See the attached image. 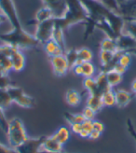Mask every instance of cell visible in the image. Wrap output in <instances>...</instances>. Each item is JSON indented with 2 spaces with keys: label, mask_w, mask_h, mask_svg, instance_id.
<instances>
[{
  "label": "cell",
  "mask_w": 136,
  "mask_h": 153,
  "mask_svg": "<svg viewBox=\"0 0 136 153\" xmlns=\"http://www.w3.org/2000/svg\"><path fill=\"white\" fill-rule=\"evenodd\" d=\"M88 18V11L80 0H66L65 13L62 18H55V25L65 31L72 25L84 24Z\"/></svg>",
  "instance_id": "cell-1"
},
{
  "label": "cell",
  "mask_w": 136,
  "mask_h": 153,
  "mask_svg": "<svg viewBox=\"0 0 136 153\" xmlns=\"http://www.w3.org/2000/svg\"><path fill=\"white\" fill-rule=\"evenodd\" d=\"M0 40L4 42V44L11 45L20 50L35 49L41 45L34 35L29 34L24 29L20 30V31L11 30L10 32L1 34Z\"/></svg>",
  "instance_id": "cell-2"
},
{
  "label": "cell",
  "mask_w": 136,
  "mask_h": 153,
  "mask_svg": "<svg viewBox=\"0 0 136 153\" xmlns=\"http://www.w3.org/2000/svg\"><path fill=\"white\" fill-rule=\"evenodd\" d=\"M6 134L10 147L13 149H17L28 138L24 122L20 118H13L9 120Z\"/></svg>",
  "instance_id": "cell-3"
},
{
  "label": "cell",
  "mask_w": 136,
  "mask_h": 153,
  "mask_svg": "<svg viewBox=\"0 0 136 153\" xmlns=\"http://www.w3.org/2000/svg\"><path fill=\"white\" fill-rule=\"evenodd\" d=\"M0 10L6 16L7 22L11 25V30L20 31L24 29L13 0H0Z\"/></svg>",
  "instance_id": "cell-4"
},
{
  "label": "cell",
  "mask_w": 136,
  "mask_h": 153,
  "mask_svg": "<svg viewBox=\"0 0 136 153\" xmlns=\"http://www.w3.org/2000/svg\"><path fill=\"white\" fill-rule=\"evenodd\" d=\"M9 94L12 100V103H16L18 105L24 108H32L35 106V99L26 94L21 87L11 85L7 88Z\"/></svg>",
  "instance_id": "cell-5"
},
{
  "label": "cell",
  "mask_w": 136,
  "mask_h": 153,
  "mask_svg": "<svg viewBox=\"0 0 136 153\" xmlns=\"http://www.w3.org/2000/svg\"><path fill=\"white\" fill-rule=\"evenodd\" d=\"M54 28H55V18H50L47 21H44L36 25L35 32L34 36L41 45H44L52 38Z\"/></svg>",
  "instance_id": "cell-6"
},
{
  "label": "cell",
  "mask_w": 136,
  "mask_h": 153,
  "mask_svg": "<svg viewBox=\"0 0 136 153\" xmlns=\"http://www.w3.org/2000/svg\"><path fill=\"white\" fill-rule=\"evenodd\" d=\"M46 136H40L38 138H27L16 149L19 153H39L43 141Z\"/></svg>",
  "instance_id": "cell-7"
},
{
  "label": "cell",
  "mask_w": 136,
  "mask_h": 153,
  "mask_svg": "<svg viewBox=\"0 0 136 153\" xmlns=\"http://www.w3.org/2000/svg\"><path fill=\"white\" fill-rule=\"evenodd\" d=\"M50 64H51L52 69H53V73L55 76H63L67 73L68 70H69L67 60L64 54L50 57Z\"/></svg>",
  "instance_id": "cell-8"
},
{
  "label": "cell",
  "mask_w": 136,
  "mask_h": 153,
  "mask_svg": "<svg viewBox=\"0 0 136 153\" xmlns=\"http://www.w3.org/2000/svg\"><path fill=\"white\" fill-rule=\"evenodd\" d=\"M118 50L122 52H129L136 49V39L126 33H121L117 38Z\"/></svg>",
  "instance_id": "cell-9"
},
{
  "label": "cell",
  "mask_w": 136,
  "mask_h": 153,
  "mask_svg": "<svg viewBox=\"0 0 136 153\" xmlns=\"http://www.w3.org/2000/svg\"><path fill=\"white\" fill-rule=\"evenodd\" d=\"M43 5L49 7L54 18H62L66 10V0H42Z\"/></svg>",
  "instance_id": "cell-10"
},
{
  "label": "cell",
  "mask_w": 136,
  "mask_h": 153,
  "mask_svg": "<svg viewBox=\"0 0 136 153\" xmlns=\"http://www.w3.org/2000/svg\"><path fill=\"white\" fill-rule=\"evenodd\" d=\"M118 14L125 21H136V0H128L125 3L120 5L118 7Z\"/></svg>",
  "instance_id": "cell-11"
},
{
  "label": "cell",
  "mask_w": 136,
  "mask_h": 153,
  "mask_svg": "<svg viewBox=\"0 0 136 153\" xmlns=\"http://www.w3.org/2000/svg\"><path fill=\"white\" fill-rule=\"evenodd\" d=\"M10 59L12 63V70H14L15 72H21V70H24L26 60L21 50L20 49L15 50L10 56Z\"/></svg>",
  "instance_id": "cell-12"
},
{
  "label": "cell",
  "mask_w": 136,
  "mask_h": 153,
  "mask_svg": "<svg viewBox=\"0 0 136 153\" xmlns=\"http://www.w3.org/2000/svg\"><path fill=\"white\" fill-rule=\"evenodd\" d=\"M41 150L47 151L50 153H57V152H62L63 151V145L60 144L53 135L46 136L43 141Z\"/></svg>",
  "instance_id": "cell-13"
},
{
  "label": "cell",
  "mask_w": 136,
  "mask_h": 153,
  "mask_svg": "<svg viewBox=\"0 0 136 153\" xmlns=\"http://www.w3.org/2000/svg\"><path fill=\"white\" fill-rule=\"evenodd\" d=\"M44 51L47 53V55L50 58L53 56H58V55H62L64 54V49L60 46L53 38H51L50 40L46 42L44 45Z\"/></svg>",
  "instance_id": "cell-14"
},
{
  "label": "cell",
  "mask_w": 136,
  "mask_h": 153,
  "mask_svg": "<svg viewBox=\"0 0 136 153\" xmlns=\"http://www.w3.org/2000/svg\"><path fill=\"white\" fill-rule=\"evenodd\" d=\"M95 80H96V84H97V94L99 96H102L105 91H107L112 89L107 81L105 72L100 71L98 76L95 78Z\"/></svg>",
  "instance_id": "cell-15"
},
{
  "label": "cell",
  "mask_w": 136,
  "mask_h": 153,
  "mask_svg": "<svg viewBox=\"0 0 136 153\" xmlns=\"http://www.w3.org/2000/svg\"><path fill=\"white\" fill-rule=\"evenodd\" d=\"M116 97V105L120 108H123L130 104L132 99V95L131 93L125 90H117L115 91Z\"/></svg>",
  "instance_id": "cell-16"
},
{
  "label": "cell",
  "mask_w": 136,
  "mask_h": 153,
  "mask_svg": "<svg viewBox=\"0 0 136 153\" xmlns=\"http://www.w3.org/2000/svg\"><path fill=\"white\" fill-rule=\"evenodd\" d=\"M65 102L71 106H78L81 103V95L74 89L68 90L65 94Z\"/></svg>",
  "instance_id": "cell-17"
},
{
  "label": "cell",
  "mask_w": 136,
  "mask_h": 153,
  "mask_svg": "<svg viewBox=\"0 0 136 153\" xmlns=\"http://www.w3.org/2000/svg\"><path fill=\"white\" fill-rule=\"evenodd\" d=\"M87 106L93 109L95 112L100 111L104 106L103 100H102V96L95 95V94H89L87 99Z\"/></svg>",
  "instance_id": "cell-18"
},
{
  "label": "cell",
  "mask_w": 136,
  "mask_h": 153,
  "mask_svg": "<svg viewBox=\"0 0 136 153\" xmlns=\"http://www.w3.org/2000/svg\"><path fill=\"white\" fill-rule=\"evenodd\" d=\"M50 18H54L51 10L49 9V7L43 6L41 9L38 10V11L35 13V19H34V22L36 25L37 24H39V22H42L44 21H47V20H49Z\"/></svg>",
  "instance_id": "cell-19"
},
{
  "label": "cell",
  "mask_w": 136,
  "mask_h": 153,
  "mask_svg": "<svg viewBox=\"0 0 136 153\" xmlns=\"http://www.w3.org/2000/svg\"><path fill=\"white\" fill-rule=\"evenodd\" d=\"M52 135H53V137L60 144H62L64 146L70 138V131L68 130V128L63 126V127H60Z\"/></svg>",
  "instance_id": "cell-20"
},
{
  "label": "cell",
  "mask_w": 136,
  "mask_h": 153,
  "mask_svg": "<svg viewBox=\"0 0 136 153\" xmlns=\"http://www.w3.org/2000/svg\"><path fill=\"white\" fill-rule=\"evenodd\" d=\"M100 49H101V51H111V52H116V51H118L116 39H114V38L107 37V36H105L103 39L101 41Z\"/></svg>",
  "instance_id": "cell-21"
},
{
  "label": "cell",
  "mask_w": 136,
  "mask_h": 153,
  "mask_svg": "<svg viewBox=\"0 0 136 153\" xmlns=\"http://www.w3.org/2000/svg\"><path fill=\"white\" fill-rule=\"evenodd\" d=\"M105 75H106L107 81L111 88L118 86L123 80V75H120L114 70H109L107 72H105Z\"/></svg>",
  "instance_id": "cell-22"
},
{
  "label": "cell",
  "mask_w": 136,
  "mask_h": 153,
  "mask_svg": "<svg viewBox=\"0 0 136 153\" xmlns=\"http://www.w3.org/2000/svg\"><path fill=\"white\" fill-rule=\"evenodd\" d=\"M78 60L77 65H82L84 62H90L93 58V53L89 48H81L78 50Z\"/></svg>",
  "instance_id": "cell-23"
},
{
  "label": "cell",
  "mask_w": 136,
  "mask_h": 153,
  "mask_svg": "<svg viewBox=\"0 0 136 153\" xmlns=\"http://www.w3.org/2000/svg\"><path fill=\"white\" fill-rule=\"evenodd\" d=\"M64 56L67 60L68 63V67L69 70H71V68L77 65L78 60V50L75 49H69L66 50L64 51Z\"/></svg>",
  "instance_id": "cell-24"
},
{
  "label": "cell",
  "mask_w": 136,
  "mask_h": 153,
  "mask_svg": "<svg viewBox=\"0 0 136 153\" xmlns=\"http://www.w3.org/2000/svg\"><path fill=\"white\" fill-rule=\"evenodd\" d=\"M52 38L61 46V47L64 49V51H65L67 49H66V45H65V39H64V31L60 28L59 26H56L55 25V28H54V31H53V36H52Z\"/></svg>",
  "instance_id": "cell-25"
},
{
  "label": "cell",
  "mask_w": 136,
  "mask_h": 153,
  "mask_svg": "<svg viewBox=\"0 0 136 153\" xmlns=\"http://www.w3.org/2000/svg\"><path fill=\"white\" fill-rule=\"evenodd\" d=\"M83 86H84L85 90L88 91L89 94H97V84L96 80L93 76L92 78H84L83 80Z\"/></svg>",
  "instance_id": "cell-26"
},
{
  "label": "cell",
  "mask_w": 136,
  "mask_h": 153,
  "mask_svg": "<svg viewBox=\"0 0 136 153\" xmlns=\"http://www.w3.org/2000/svg\"><path fill=\"white\" fill-rule=\"evenodd\" d=\"M82 76L84 78H92L96 72V67L92 62H84L81 65Z\"/></svg>",
  "instance_id": "cell-27"
},
{
  "label": "cell",
  "mask_w": 136,
  "mask_h": 153,
  "mask_svg": "<svg viewBox=\"0 0 136 153\" xmlns=\"http://www.w3.org/2000/svg\"><path fill=\"white\" fill-rule=\"evenodd\" d=\"M102 100L104 106H113L116 105V97H115V91L113 90H109L102 95Z\"/></svg>",
  "instance_id": "cell-28"
},
{
  "label": "cell",
  "mask_w": 136,
  "mask_h": 153,
  "mask_svg": "<svg viewBox=\"0 0 136 153\" xmlns=\"http://www.w3.org/2000/svg\"><path fill=\"white\" fill-rule=\"evenodd\" d=\"M123 33L132 36L136 39V21L135 20H126L124 24Z\"/></svg>",
  "instance_id": "cell-29"
},
{
  "label": "cell",
  "mask_w": 136,
  "mask_h": 153,
  "mask_svg": "<svg viewBox=\"0 0 136 153\" xmlns=\"http://www.w3.org/2000/svg\"><path fill=\"white\" fill-rule=\"evenodd\" d=\"M64 118L70 125H72L74 123H82V122L85 120V118L82 115V113L81 114H72V113L65 112Z\"/></svg>",
  "instance_id": "cell-30"
},
{
  "label": "cell",
  "mask_w": 136,
  "mask_h": 153,
  "mask_svg": "<svg viewBox=\"0 0 136 153\" xmlns=\"http://www.w3.org/2000/svg\"><path fill=\"white\" fill-rule=\"evenodd\" d=\"M132 54L130 52H122L121 55H120L118 59V64L121 65L122 66L128 68L131 64H132Z\"/></svg>",
  "instance_id": "cell-31"
},
{
  "label": "cell",
  "mask_w": 136,
  "mask_h": 153,
  "mask_svg": "<svg viewBox=\"0 0 136 153\" xmlns=\"http://www.w3.org/2000/svg\"><path fill=\"white\" fill-rule=\"evenodd\" d=\"M11 85H13V82L10 80L7 74L0 69V88H9Z\"/></svg>",
  "instance_id": "cell-32"
},
{
  "label": "cell",
  "mask_w": 136,
  "mask_h": 153,
  "mask_svg": "<svg viewBox=\"0 0 136 153\" xmlns=\"http://www.w3.org/2000/svg\"><path fill=\"white\" fill-rule=\"evenodd\" d=\"M100 2L106 7L108 10L118 14V4L116 0H101Z\"/></svg>",
  "instance_id": "cell-33"
},
{
  "label": "cell",
  "mask_w": 136,
  "mask_h": 153,
  "mask_svg": "<svg viewBox=\"0 0 136 153\" xmlns=\"http://www.w3.org/2000/svg\"><path fill=\"white\" fill-rule=\"evenodd\" d=\"M82 115L84 116L85 120H94V118H95V115H96V112L92 109L89 106H86V108L83 109L82 111Z\"/></svg>",
  "instance_id": "cell-34"
},
{
  "label": "cell",
  "mask_w": 136,
  "mask_h": 153,
  "mask_svg": "<svg viewBox=\"0 0 136 153\" xmlns=\"http://www.w3.org/2000/svg\"><path fill=\"white\" fill-rule=\"evenodd\" d=\"M126 125H127V129H128V132L131 134V136L133 138L135 144H136V129L133 125V122L132 121L131 119H128L126 121Z\"/></svg>",
  "instance_id": "cell-35"
},
{
  "label": "cell",
  "mask_w": 136,
  "mask_h": 153,
  "mask_svg": "<svg viewBox=\"0 0 136 153\" xmlns=\"http://www.w3.org/2000/svg\"><path fill=\"white\" fill-rule=\"evenodd\" d=\"M81 126H82V130H84V131L88 132L89 134H90V132L93 130L92 120H85L81 123Z\"/></svg>",
  "instance_id": "cell-36"
},
{
  "label": "cell",
  "mask_w": 136,
  "mask_h": 153,
  "mask_svg": "<svg viewBox=\"0 0 136 153\" xmlns=\"http://www.w3.org/2000/svg\"><path fill=\"white\" fill-rule=\"evenodd\" d=\"M92 126H93L94 131H97V132H99L101 134L104 131L103 123L101 121H99V120H92Z\"/></svg>",
  "instance_id": "cell-37"
},
{
  "label": "cell",
  "mask_w": 136,
  "mask_h": 153,
  "mask_svg": "<svg viewBox=\"0 0 136 153\" xmlns=\"http://www.w3.org/2000/svg\"><path fill=\"white\" fill-rule=\"evenodd\" d=\"M0 153H19L16 149L11 147H7L5 145L0 143Z\"/></svg>",
  "instance_id": "cell-38"
},
{
  "label": "cell",
  "mask_w": 136,
  "mask_h": 153,
  "mask_svg": "<svg viewBox=\"0 0 136 153\" xmlns=\"http://www.w3.org/2000/svg\"><path fill=\"white\" fill-rule=\"evenodd\" d=\"M127 69H128V68L122 66L121 65H119V64L118 63L114 67H113V69H112V70L116 71L117 73H118V74H120V75H123V74L127 71Z\"/></svg>",
  "instance_id": "cell-39"
},
{
  "label": "cell",
  "mask_w": 136,
  "mask_h": 153,
  "mask_svg": "<svg viewBox=\"0 0 136 153\" xmlns=\"http://www.w3.org/2000/svg\"><path fill=\"white\" fill-rule=\"evenodd\" d=\"M71 126V130L72 132L75 134H79L80 132L82 131V126H81V123H74Z\"/></svg>",
  "instance_id": "cell-40"
},
{
  "label": "cell",
  "mask_w": 136,
  "mask_h": 153,
  "mask_svg": "<svg viewBox=\"0 0 136 153\" xmlns=\"http://www.w3.org/2000/svg\"><path fill=\"white\" fill-rule=\"evenodd\" d=\"M71 70L73 71V73L75 75H78V76H82V68H81V65H74Z\"/></svg>",
  "instance_id": "cell-41"
},
{
  "label": "cell",
  "mask_w": 136,
  "mask_h": 153,
  "mask_svg": "<svg viewBox=\"0 0 136 153\" xmlns=\"http://www.w3.org/2000/svg\"><path fill=\"white\" fill-rule=\"evenodd\" d=\"M101 133H99V132H97V131H94V130H92V132H90V134H89V139H92V140H96V139H98L99 137L101 136Z\"/></svg>",
  "instance_id": "cell-42"
},
{
  "label": "cell",
  "mask_w": 136,
  "mask_h": 153,
  "mask_svg": "<svg viewBox=\"0 0 136 153\" xmlns=\"http://www.w3.org/2000/svg\"><path fill=\"white\" fill-rule=\"evenodd\" d=\"M80 137H82V138H89V134L86 131H84V130H82V131L80 132V134H78Z\"/></svg>",
  "instance_id": "cell-43"
},
{
  "label": "cell",
  "mask_w": 136,
  "mask_h": 153,
  "mask_svg": "<svg viewBox=\"0 0 136 153\" xmlns=\"http://www.w3.org/2000/svg\"><path fill=\"white\" fill-rule=\"evenodd\" d=\"M6 21H7V18H6V16L1 12V10H0V25L3 24V22H5Z\"/></svg>",
  "instance_id": "cell-44"
},
{
  "label": "cell",
  "mask_w": 136,
  "mask_h": 153,
  "mask_svg": "<svg viewBox=\"0 0 136 153\" xmlns=\"http://www.w3.org/2000/svg\"><path fill=\"white\" fill-rule=\"evenodd\" d=\"M132 90L134 94H136V79H134L132 84Z\"/></svg>",
  "instance_id": "cell-45"
},
{
  "label": "cell",
  "mask_w": 136,
  "mask_h": 153,
  "mask_svg": "<svg viewBox=\"0 0 136 153\" xmlns=\"http://www.w3.org/2000/svg\"><path fill=\"white\" fill-rule=\"evenodd\" d=\"M130 53H132V55H136V49H134V50H132V51H129Z\"/></svg>",
  "instance_id": "cell-46"
},
{
  "label": "cell",
  "mask_w": 136,
  "mask_h": 153,
  "mask_svg": "<svg viewBox=\"0 0 136 153\" xmlns=\"http://www.w3.org/2000/svg\"><path fill=\"white\" fill-rule=\"evenodd\" d=\"M58 153H64V152H63V151H62V152H58Z\"/></svg>",
  "instance_id": "cell-47"
},
{
  "label": "cell",
  "mask_w": 136,
  "mask_h": 153,
  "mask_svg": "<svg viewBox=\"0 0 136 153\" xmlns=\"http://www.w3.org/2000/svg\"><path fill=\"white\" fill-rule=\"evenodd\" d=\"M96 1H101V0H96Z\"/></svg>",
  "instance_id": "cell-48"
},
{
  "label": "cell",
  "mask_w": 136,
  "mask_h": 153,
  "mask_svg": "<svg viewBox=\"0 0 136 153\" xmlns=\"http://www.w3.org/2000/svg\"></svg>",
  "instance_id": "cell-49"
}]
</instances>
